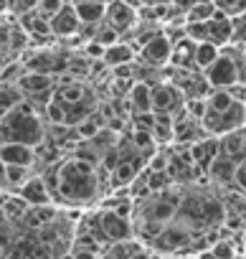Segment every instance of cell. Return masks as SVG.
<instances>
[{"label":"cell","mask_w":246,"mask_h":259,"mask_svg":"<svg viewBox=\"0 0 246 259\" xmlns=\"http://www.w3.org/2000/svg\"><path fill=\"white\" fill-rule=\"evenodd\" d=\"M51 198L66 206H91L102 193V181L96 165L81 158H66L56 163L46 176H41Z\"/></svg>","instance_id":"6da1fadb"},{"label":"cell","mask_w":246,"mask_h":259,"mask_svg":"<svg viewBox=\"0 0 246 259\" xmlns=\"http://www.w3.org/2000/svg\"><path fill=\"white\" fill-rule=\"evenodd\" d=\"M43 140H46L43 119H41L38 109L33 104H28L26 99L21 104H16L3 119H0V145L21 143V145L38 148Z\"/></svg>","instance_id":"7a4b0ae2"},{"label":"cell","mask_w":246,"mask_h":259,"mask_svg":"<svg viewBox=\"0 0 246 259\" xmlns=\"http://www.w3.org/2000/svg\"><path fill=\"white\" fill-rule=\"evenodd\" d=\"M195 236H198L195 231H190L188 226H183L180 221L173 219L170 224H165V226L160 229V234L147 244V249H153L158 256H160V254H165V256L188 254V249H190V244H193Z\"/></svg>","instance_id":"3957f363"},{"label":"cell","mask_w":246,"mask_h":259,"mask_svg":"<svg viewBox=\"0 0 246 259\" xmlns=\"http://www.w3.org/2000/svg\"><path fill=\"white\" fill-rule=\"evenodd\" d=\"M243 114H246V104L243 102H233L223 112L206 109L203 117H201V127H203V133L211 135V138H223V135L233 133V130L243 127Z\"/></svg>","instance_id":"277c9868"},{"label":"cell","mask_w":246,"mask_h":259,"mask_svg":"<svg viewBox=\"0 0 246 259\" xmlns=\"http://www.w3.org/2000/svg\"><path fill=\"white\" fill-rule=\"evenodd\" d=\"M150 104L155 114H180L185 107V97L180 94V89L173 81H158L150 87Z\"/></svg>","instance_id":"5b68a950"},{"label":"cell","mask_w":246,"mask_h":259,"mask_svg":"<svg viewBox=\"0 0 246 259\" xmlns=\"http://www.w3.org/2000/svg\"><path fill=\"white\" fill-rule=\"evenodd\" d=\"M140 16H137V8L127 0H107V11H104V23L122 36H127L135 26H137Z\"/></svg>","instance_id":"8992f818"},{"label":"cell","mask_w":246,"mask_h":259,"mask_svg":"<svg viewBox=\"0 0 246 259\" xmlns=\"http://www.w3.org/2000/svg\"><path fill=\"white\" fill-rule=\"evenodd\" d=\"M170 51H173V44H170V38L160 31V33H155L140 51H137V56H135V61H140V64H145L147 69H165L168 64H170Z\"/></svg>","instance_id":"52a82bcc"},{"label":"cell","mask_w":246,"mask_h":259,"mask_svg":"<svg viewBox=\"0 0 246 259\" xmlns=\"http://www.w3.org/2000/svg\"><path fill=\"white\" fill-rule=\"evenodd\" d=\"M99 219V226H102V234L107 236V241H127V239H135V229H132V219H122L117 216L114 211L109 208H102L96 213Z\"/></svg>","instance_id":"ba28073f"},{"label":"cell","mask_w":246,"mask_h":259,"mask_svg":"<svg viewBox=\"0 0 246 259\" xmlns=\"http://www.w3.org/2000/svg\"><path fill=\"white\" fill-rule=\"evenodd\" d=\"M203 26H206V41H208V44H213V46H218V49H223V46L231 44L233 23H231V18L223 16L221 11H216Z\"/></svg>","instance_id":"9c48e42d"},{"label":"cell","mask_w":246,"mask_h":259,"mask_svg":"<svg viewBox=\"0 0 246 259\" xmlns=\"http://www.w3.org/2000/svg\"><path fill=\"white\" fill-rule=\"evenodd\" d=\"M79 18L74 13V6L66 3L54 18H48V28H51V36L54 38H71L79 33Z\"/></svg>","instance_id":"30bf717a"},{"label":"cell","mask_w":246,"mask_h":259,"mask_svg":"<svg viewBox=\"0 0 246 259\" xmlns=\"http://www.w3.org/2000/svg\"><path fill=\"white\" fill-rule=\"evenodd\" d=\"M188 153H190V160H193V165L198 168V170H208V165L216 160V155L221 153V143H218V138H211V135H206L203 140H198V143H193V145H188Z\"/></svg>","instance_id":"8fae6325"},{"label":"cell","mask_w":246,"mask_h":259,"mask_svg":"<svg viewBox=\"0 0 246 259\" xmlns=\"http://www.w3.org/2000/svg\"><path fill=\"white\" fill-rule=\"evenodd\" d=\"M0 163H3V165L33 168V163H36V148L21 145V143H6V145H0Z\"/></svg>","instance_id":"7c38bea8"},{"label":"cell","mask_w":246,"mask_h":259,"mask_svg":"<svg viewBox=\"0 0 246 259\" xmlns=\"http://www.w3.org/2000/svg\"><path fill=\"white\" fill-rule=\"evenodd\" d=\"M18 198H23L28 208H33V206H48L51 203V193H48V188H46V183H43L41 176H31L18 188Z\"/></svg>","instance_id":"4fadbf2b"},{"label":"cell","mask_w":246,"mask_h":259,"mask_svg":"<svg viewBox=\"0 0 246 259\" xmlns=\"http://www.w3.org/2000/svg\"><path fill=\"white\" fill-rule=\"evenodd\" d=\"M71 6H74V13L81 26H99L104 21L107 0H76Z\"/></svg>","instance_id":"5bb4252c"},{"label":"cell","mask_w":246,"mask_h":259,"mask_svg":"<svg viewBox=\"0 0 246 259\" xmlns=\"http://www.w3.org/2000/svg\"><path fill=\"white\" fill-rule=\"evenodd\" d=\"M135 49L127 44V41H117V44H112V46H107L104 49V54H102V64L107 66V69H117V66H127V64H135Z\"/></svg>","instance_id":"9a60e30c"},{"label":"cell","mask_w":246,"mask_h":259,"mask_svg":"<svg viewBox=\"0 0 246 259\" xmlns=\"http://www.w3.org/2000/svg\"><path fill=\"white\" fill-rule=\"evenodd\" d=\"M233 168H236V163L231 160V158H226V155H216V160L208 165V170H206V176L216 183V186H223V188H231L233 186Z\"/></svg>","instance_id":"2e32d148"},{"label":"cell","mask_w":246,"mask_h":259,"mask_svg":"<svg viewBox=\"0 0 246 259\" xmlns=\"http://www.w3.org/2000/svg\"><path fill=\"white\" fill-rule=\"evenodd\" d=\"M137 173H140V163H137V160H119V163L114 165V170L109 173V176H112V186H117V188H130V183L137 178Z\"/></svg>","instance_id":"e0dca14e"},{"label":"cell","mask_w":246,"mask_h":259,"mask_svg":"<svg viewBox=\"0 0 246 259\" xmlns=\"http://www.w3.org/2000/svg\"><path fill=\"white\" fill-rule=\"evenodd\" d=\"M127 99H130V107H132V114L137 112H153V104H150V84L145 81H135L127 92Z\"/></svg>","instance_id":"ac0fdd59"},{"label":"cell","mask_w":246,"mask_h":259,"mask_svg":"<svg viewBox=\"0 0 246 259\" xmlns=\"http://www.w3.org/2000/svg\"><path fill=\"white\" fill-rule=\"evenodd\" d=\"M153 140L155 145H170L173 143V117L170 114H155V124H153Z\"/></svg>","instance_id":"d6986e66"},{"label":"cell","mask_w":246,"mask_h":259,"mask_svg":"<svg viewBox=\"0 0 246 259\" xmlns=\"http://www.w3.org/2000/svg\"><path fill=\"white\" fill-rule=\"evenodd\" d=\"M218 46H213V44H208V41H203V44H195V54H193V61H195V69L198 71H206L213 61H216V56H218Z\"/></svg>","instance_id":"ffe728a7"},{"label":"cell","mask_w":246,"mask_h":259,"mask_svg":"<svg viewBox=\"0 0 246 259\" xmlns=\"http://www.w3.org/2000/svg\"><path fill=\"white\" fill-rule=\"evenodd\" d=\"M213 13H216V8H213L211 0H206V3H193V6L183 13V21H185V23H203V21H208Z\"/></svg>","instance_id":"44dd1931"},{"label":"cell","mask_w":246,"mask_h":259,"mask_svg":"<svg viewBox=\"0 0 246 259\" xmlns=\"http://www.w3.org/2000/svg\"><path fill=\"white\" fill-rule=\"evenodd\" d=\"M31 178V168H23V165H6L3 168V183L11 186V188H21L26 181Z\"/></svg>","instance_id":"7402d4cb"},{"label":"cell","mask_w":246,"mask_h":259,"mask_svg":"<svg viewBox=\"0 0 246 259\" xmlns=\"http://www.w3.org/2000/svg\"><path fill=\"white\" fill-rule=\"evenodd\" d=\"M208 249H211V254H213L216 259H236V254H238L233 239H216Z\"/></svg>","instance_id":"603a6c76"},{"label":"cell","mask_w":246,"mask_h":259,"mask_svg":"<svg viewBox=\"0 0 246 259\" xmlns=\"http://www.w3.org/2000/svg\"><path fill=\"white\" fill-rule=\"evenodd\" d=\"M145 176H147V188H150V193H163V191H168L170 186H175L165 170H158V173L145 170Z\"/></svg>","instance_id":"cb8c5ba5"},{"label":"cell","mask_w":246,"mask_h":259,"mask_svg":"<svg viewBox=\"0 0 246 259\" xmlns=\"http://www.w3.org/2000/svg\"><path fill=\"white\" fill-rule=\"evenodd\" d=\"M211 3H213L216 11H221L228 18H236L246 11V0H211Z\"/></svg>","instance_id":"d4e9b609"},{"label":"cell","mask_w":246,"mask_h":259,"mask_svg":"<svg viewBox=\"0 0 246 259\" xmlns=\"http://www.w3.org/2000/svg\"><path fill=\"white\" fill-rule=\"evenodd\" d=\"M43 117L54 124V127H59V124H66V109H64V104H59L56 99H51L46 107H43Z\"/></svg>","instance_id":"484cf974"},{"label":"cell","mask_w":246,"mask_h":259,"mask_svg":"<svg viewBox=\"0 0 246 259\" xmlns=\"http://www.w3.org/2000/svg\"><path fill=\"white\" fill-rule=\"evenodd\" d=\"M66 6V0H38V6H36V13L41 16V18H54L61 8Z\"/></svg>","instance_id":"4316f807"},{"label":"cell","mask_w":246,"mask_h":259,"mask_svg":"<svg viewBox=\"0 0 246 259\" xmlns=\"http://www.w3.org/2000/svg\"><path fill=\"white\" fill-rule=\"evenodd\" d=\"M231 23H233V36H231V44H236V46H246V11H243L241 16L231 18Z\"/></svg>","instance_id":"83f0119b"},{"label":"cell","mask_w":246,"mask_h":259,"mask_svg":"<svg viewBox=\"0 0 246 259\" xmlns=\"http://www.w3.org/2000/svg\"><path fill=\"white\" fill-rule=\"evenodd\" d=\"M36 6H38V0H8V11L13 16H18V18L31 13V11H36Z\"/></svg>","instance_id":"f1b7e54d"},{"label":"cell","mask_w":246,"mask_h":259,"mask_svg":"<svg viewBox=\"0 0 246 259\" xmlns=\"http://www.w3.org/2000/svg\"><path fill=\"white\" fill-rule=\"evenodd\" d=\"M231 188L246 196V158L236 163V168H233V186Z\"/></svg>","instance_id":"f546056e"},{"label":"cell","mask_w":246,"mask_h":259,"mask_svg":"<svg viewBox=\"0 0 246 259\" xmlns=\"http://www.w3.org/2000/svg\"><path fill=\"white\" fill-rule=\"evenodd\" d=\"M153 124H155V112H137L135 114V127L153 130Z\"/></svg>","instance_id":"4dcf8cb0"},{"label":"cell","mask_w":246,"mask_h":259,"mask_svg":"<svg viewBox=\"0 0 246 259\" xmlns=\"http://www.w3.org/2000/svg\"><path fill=\"white\" fill-rule=\"evenodd\" d=\"M71 254H74V259H99L96 251H91V249H81V246H76Z\"/></svg>","instance_id":"1f68e13d"},{"label":"cell","mask_w":246,"mask_h":259,"mask_svg":"<svg viewBox=\"0 0 246 259\" xmlns=\"http://www.w3.org/2000/svg\"><path fill=\"white\" fill-rule=\"evenodd\" d=\"M127 3H132L135 8H142V6H168L173 0H127Z\"/></svg>","instance_id":"d6a6232c"},{"label":"cell","mask_w":246,"mask_h":259,"mask_svg":"<svg viewBox=\"0 0 246 259\" xmlns=\"http://www.w3.org/2000/svg\"><path fill=\"white\" fill-rule=\"evenodd\" d=\"M130 259H158V254H155L153 249H147V246H140V249H137Z\"/></svg>","instance_id":"836d02e7"},{"label":"cell","mask_w":246,"mask_h":259,"mask_svg":"<svg viewBox=\"0 0 246 259\" xmlns=\"http://www.w3.org/2000/svg\"><path fill=\"white\" fill-rule=\"evenodd\" d=\"M8 11V0H0V13H6Z\"/></svg>","instance_id":"e575fe53"},{"label":"cell","mask_w":246,"mask_h":259,"mask_svg":"<svg viewBox=\"0 0 246 259\" xmlns=\"http://www.w3.org/2000/svg\"><path fill=\"white\" fill-rule=\"evenodd\" d=\"M59 259H74V254H71V251H64V254H61Z\"/></svg>","instance_id":"d590c367"},{"label":"cell","mask_w":246,"mask_h":259,"mask_svg":"<svg viewBox=\"0 0 246 259\" xmlns=\"http://www.w3.org/2000/svg\"><path fill=\"white\" fill-rule=\"evenodd\" d=\"M241 244H243V249H246V229L241 231Z\"/></svg>","instance_id":"8d00e7d4"},{"label":"cell","mask_w":246,"mask_h":259,"mask_svg":"<svg viewBox=\"0 0 246 259\" xmlns=\"http://www.w3.org/2000/svg\"><path fill=\"white\" fill-rule=\"evenodd\" d=\"M3 256H6V249H3V246H0V259H3Z\"/></svg>","instance_id":"74e56055"},{"label":"cell","mask_w":246,"mask_h":259,"mask_svg":"<svg viewBox=\"0 0 246 259\" xmlns=\"http://www.w3.org/2000/svg\"><path fill=\"white\" fill-rule=\"evenodd\" d=\"M243 127H246V114H243Z\"/></svg>","instance_id":"f35d334b"},{"label":"cell","mask_w":246,"mask_h":259,"mask_svg":"<svg viewBox=\"0 0 246 259\" xmlns=\"http://www.w3.org/2000/svg\"><path fill=\"white\" fill-rule=\"evenodd\" d=\"M66 3H76V0H66Z\"/></svg>","instance_id":"ab89813d"}]
</instances>
